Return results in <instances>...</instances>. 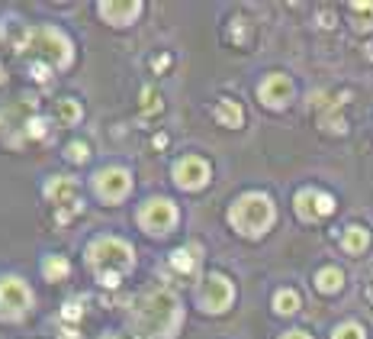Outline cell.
<instances>
[{"instance_id":"obj_23","label":"cell","mask_w":373,"mask_h":339,"mask_svg":"<svg viewBox=\"0 0 373 339\" xmlns=\"http://www.w3.org/2000/svg\"><path fill=\"white\" fill-rule=\"evenodd\" d=\"M65 158H68V162H74V165H84L90 158L87 142H68V146H65Z\"/></svg>"},{"instance_id":"obj_26","label":"cell","mask_w":373,"mask_h":339,"mask_svg":"<svg viewBox=\"0 0 373 339\" xmlns=\"http://www.w3.org/2000/svg\"><path fill=\"white\" fill-rule=\"evenodd\" d=\"M49 71H52V65L35 62V65H33V78H35V81H45V78H49Z\"/></svg>"},{"instance_id":"obj_30","label":"cell","mask_w":373,"mask_h":339,"mask_svg":"<svg viewBox=\"0 0 373 339\" xmlns=\"http://www.w3.org/2000/svg\"><path fill=\"white\" fill-rule=\"evenodd\" d=\"M62 339H81V336H77L74 330H65V333H62Z\"/></svg>"},{"instance_id":"obj_19","label":"cell","mask_w":373,"mask_h":339,"mask_svg":"<svg viewBox=\"0 0 373 339\" xmlns=\"http://www.w3.org/2000/svg\"><path fill=\"white\" fill-rule=\"evenodd\" d=\"M55 117L62 120V127H74V123H81L84 110H81V100L74 97H62L55 104Z\"/></svg>"},{"instance_id":"obj_3","label":"cell","mask_w":373,"mask_h":339,"mask_svg":"<svg viewBox=\"0 0 373 339\" xmlns=\"http://www.w3.org/2000/svg\"><path fill=\"white\" fill-rule=\"evenodd\" d=\"M87 265L94 275H129L135 269V249L119 236H97L87 246Z\"/></svg>"},{"instance_id":"obj_10","label":"cell","mask_w":373,"mask_h":339,"mask_svg":"<svg viewBox=\"0 0 373 339\" xmlns=\"http://www.w3.org/2000/svg\"><path fill=\"white\" fill-rule=\"evenodd\" d=\"M174 184H177L180 191H200L203 184L209 181V162L200 156H184L180 162H174Z\"/></svg>"},{"instance_id":"obj_16","label":"cell","mask_w":373,"mask_h":339,"mask_svg":"<svg viewBox=\"0 0 373 339\" xmlns=\"http://www.w3.org/2000/svg\"><path fill=\"white\" fill-rule=\"evenodd\" d=\"M367 246H370V233H367L364 226H347L345 236H341V249L347 255H360Z\"/></svg>"},{"instance_id":"obj_28","label":"cell","mask_w":373,"mask_h":339,"mask_svg":"<svg viewBox=\"0 0 373 339\" xmlns=\"http://www.w3.org/2000/svg\"><path fill=\"white\" fill-rule=\"evenodd\" d=\"M142 97H145V110H148V113H152V110H161V104H155V91H145Z\"/></svg>"},{"instance_id":"obj_12","label":"cell","mask_w":373,"mask_h":339,"mask_svg":"<svg viewBox=\"0 0 373 339\" xmlns=\"http://www.w3.org/2000/svg\"><path fill=\"white\" fill-rule=\"evenodd\" d=\"M293 94H296L293 81L286 78V75H280V71L267 75V78L257 85V97H261V104L270 107V110H284V107L293 100Z\"/></svg>"},{"instance_id":"obj_20","label":"cell","mask_w":373,"mask_h":339,"mask_svg":"<svg viewBox=\"0 0 373 339\" xmlns=\"http://www.w3.org/2000/svg\"><path fill=\"white\" fill-rule=\"evenodd\" d=\"M299 304H303V301H299V294L293 288H280L274 294V311L280 313V317H293V313L299 311Z\"/></svg>"},{"instance_id":"obj_22","label":"cell","mask_w":373,"mask_h":339,"mask_svg":"<svg viewBox=\"0 0 373 339\" xmlns=\"http://www.w3.org/2000/svg\"><path fill=\"white\" fill-rule=\"evenodd\" d=\"M332 339H367V330L360 323H354V320H347V323H338L332 330Z\"/></svg>"},{"instance_id":"obj_21","label":"cell","mask_w":373,"mask_h":339,"mask_svg":"<svg viewBox=\"0 0 373 339\" xmlns=\"http://www.w3.org/2000/svg\"><path fill=\"white\" fill-rule=\"evenodd\" d=\"M347 14L354 16V26L357 29H373V4H351Z\"/></svg>"},{"instance_id":"obj_18","label":"cell","mask_w":373,"mask_h":339,"mask_svg":"<svg viewBox=\"0 0 373 339\" xmlns=\"http://www.w3.org/2000/svg\"><path fill=\"white\" fill-rule=\"evenodd\" d=\"M42 275H45V281H65L71 275V262L65 255H45L42 259Z\"/></svg>"},{"instance_id":"obj_9","label":"cell","mask_w":373,"mask_h":339,"mask_svg":"<svg viewBox=\"0 0 373 339\" xmlns=\"http://www.w3.org/2000/svg\"><path fill=\"white\" fill-rule=\"evenodd\" d=\"M94 191L106 204H123L132 191V175L126 168H100L94 175Z\"/></svg>"},{"instance_id":"obj_11","label":"cell","mask_w":373,"mask_h":339,"mask_svg":"<svg viewBox=\"0 0 373 339\" xmlns=\"http://www.w3.org/2000/svg\"><path fill=\"white\" fill-rule=\"evenodd\" d=\"M293 207H296V217L306 220V223H316V220L328 217V213L335 210V198L325 191H316V188H303V191L296 194V200H293Z\"/></svg>"},{"instance_id":"obj_2","label":"cell","mask_w":373,"mask_h":339,"mask_svg":"<svg viewBox=\"0 0 373 339\" xmlns=\"http://www.w3.org/2000/svg\"><path fill=\"white\" fill-rule=\"evenodd\" d=\"M277 220V207L274 200L267 198V194H242V198L235 200V204L228 207V223L235 226V233L248 236V240H257V236H264L274 226Z\"/></svg>"},{"instance_id":"obj_15","label":"cell","mask_w":373,"mask_h":339,"mask_svg":"<svg viewBox=\"0 0 373 339\" xmlns=\"http://www.w3.org/2000/svg\"><path fill=\"white\" fill-rule=\"evenodd\" d=\"M213 113H216V120H219L222 127H228V129H238L245 123V110H242L238 100H219Z\"/></svg>"},{"instance_id":"obj_29","label":"cell","mask_w":373,"mask_h":339,"mask_svg":"<svg viewBox=\"0 0 373 339\" xmlns=\"http://www.w3.org/2000/svg\"><path fill=\"white\" fill-rule=\"evenodd\" d=\"M280 339H312L309 333H303V330H290V333H284Z\"/></svg>"},{"instance_id":"obj_1","label":"cell","mask_w":373,"mask_h":339,"mask_svg":"<svg viewBox=\"0 0 373 339\" xmlns=\"http://www.w3.org/2000/svg\"><path fill=\"white\" fill-rule=\"evenodd\" d=\"M180 320H184L180 301L167 288L145 291L132 304V313H129L132 333L138 339H174V333L180 330Z\"/></svg>"},{"instance_id":"obj_25","label":"cell","mask_w":373,"mask_h":339,"mask_svg":"<svg viewBox=\"0 0 373 339\" xmlns=\"http://www.w3.org/2000/svg\"><path fill=\"white\" fill-rule=\"evenodd\" d=\"M81 313H84V307L77 304V301H68V304H65V311H62V317L65 320H77Z\"/></svg>"},{"instance_id":"obj_31","label":"cell","mask_w":373,"mask_h":339,"mask_svg":"<svg viewBox=\"0 0 373 339\" xmlns=\"http://www.w3.org/2000/svg\"><path fill=\"white\" fill-rule=\"evenodd\" d=\"M104 339H119V336H104Z\"/></svg>"},{"instance_id":"obj_4","label":"cell","mask_w":373,"mask_h":339,"mask_svg":"<svg viewBox=\"0 0 373 339\" xmlns=\"http://www.w3.org/2000/svg\"><path fill=\"white\" fill-rule=\"evenodd\" d=\"M20 49L33 52V55H42L45 58V65H52V68H68V65L74 62V45H71L68 36H65L62 29H55V26L29 29V33L23 36Z\"/></svg>"},{"instance_id":"obj_27","label":"cell","mask_w":373,"mask_h":339,"mask_svg":"<svg viewBox=\"0 0 373 339\" xmlns=\"http://www.w3.org/2000/svg\"><path fill=\"white\" fill-rule=\"evenodd\" d=\"M97 281L104 288H119V275H97Z\"/></svg>"},{"instance_id":"obj_17","label":"cell","mask_w":373,"mask_h":339,"mask_svg":"<svg viewBox=\"0 0 373 339\" xmlns=\"http://www.w3.org/2000/svg\"><path fill=\"white\" fill-rule=\"evenodd\" d=\"M316 288L322 291V294H338V291L345 288V271L335 269V265H328V269L316 271Z\"/></svg>"},{"instance_id":"obj_13","label":"cell","mask_w":373,"mask_h":339,"mask_svg":"<svg viewBox=\"0 0 373 339\" xmlns=\"http://www.w3.org/2000/svg\"><path fill=\"white\" fill-rule=\"evenodd\" d=\"M97 14L104 16L110 26H129V23H135V16L142 14V4L138 0H106V4H100Z\"/></svg>"},{"instance_id":"obj_6","label":"cell","mask_w":373,"mask_h":339,"mask_svg":"<svg viewBox=\"0 0 373 339\" xmlns=\"http://www.w3.org/2000/svg\"><path fill=\"white\" fill-rule=\"evenodd\" d=\"M29 311H33V291H29V284L16 275L0 278V320L16 323Z\"/></svg>"},{"instance_id":"obj_24","label":"cell","mask_w":373,"mask_h":339,"mask_svg":"<svg viewBox=\"0 0 373 339\" xmlns=\"http://www.w3.org/2000/svg\"><path fill=\"white\" fill-rule=\"evenodd\" d=\"M26 133L33 136V139H42V136H45V123H42L39 117H33V120L26 123Z\"/></svg>"},{"instance_id":"obj_5","label":"cell","mask_w":373,"mask_h":339,"mask_svg":"<svg viewBox=\"0 0 373 339\" xmlns=\"http://www.w3.org/2000/svg\"><path fill=\"white\" fill-rule=\"evenodd\" d=\"M45 198L55 204V220L58 223H68L74 213L84 210V200H81V184L68 175H55L45 181Z\"/></svg>"},{"instance_id":"obj_7","label":"cell","mask_w":373,"mask_h":339,"mask_svg":"<svg viewBox=\"0 0 373 339\" xmlns=\"http://www.w3.org/2000/svg\"><path fill=\"white\" fill-rule=\"evenodd\" d=\"M138 226L145 230L148 236H165L177 226V207L167 198H152L138 207Z\"/></svg>"},{"instance_id":"obj_8","label":"cell","mask_w":373,"mask_h":339,"mask_svg":"<svg viewBox=\"0 0 373 339\" xmlns=\"http://www.w3.org/2000/svg\"><path fill=\"white\" fill-rule=\"evenodd\" d=\"M232 301H235V288H232V281H228L226 275H206L200 281V288H196V304H200V311L206 313H222L232 307Z\"/></svg>"},{"instance_id":"obj_14","label":"cell","mask_w":373,"mask_h":339,"mask_svg":"<svg viewBox=\"0 0 373 339\" xmlns=\"http://www.w3.org/2000/svg\"><path fill=\"white\" fill-rule=\"evenodd\" d=\"M196 265H200V246H184L171 252V269L180 275H194Z\"/></svg>"}]
</instances>
